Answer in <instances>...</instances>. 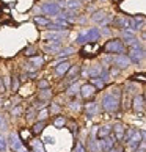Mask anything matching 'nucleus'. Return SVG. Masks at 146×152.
<instances>
[{
  "label": "nucleus",
  "instance_id": "obj_23",
  "mask_svg": "<svg viewBox=\"0 0 146 152\" xmlns=\"http://www.w3.org/2000/svg\"><path fill=\"white\" fill-rule=\"evenodd\" d=\"M66 124H68V121H66V118H65V116H61V115H57V116H55L54 126L57 127V129H63V127H66Z\"/></svg>",
  "mask_w": 146,
  "mask_h": 152
},
{
  "label": "nucleus",
  "instance_id": "obj_30",
  "mask_svg": "<svg viewBox=\"0 0 146 152\" xmlns=\"http://www.w3.org/2000/svg\"><path fill=\"white\" fill-rule=\"evenodd\" d=\"M135 130H137V129H127L126 127V130H124V135H123V143H126V141H129V140H131V137H132V135L134 133H135Z\"/></svg>",
  "mask_w": 146,
  "mask_h": 152
},
{
  "label": "nucleus",
  "instance_id": "obj_7",
  "mask_svg": "<svg viewBox=\"0 0 146 152\" xmlns=\"http://www.w3.org/2000/svg\"><path fill=\"white\" fill-rule=\"evenodd\" d=\"M132 110L135 111V113L138 115H143L145 113V96L143 94H137L135 97H134L132 100Z\"/></svg>",
  "mask_w": 146,
  "mask_h": 152
},
{
  "label": "nucleus",
  "instance_id": "obj_40",
  "mask_svg": "<svg viewBox=\"0 0 146 152\" xmlns=\"http://www.w3.org/2000/svg\"><path fill=\"white\" fill-rule=\"evenodd\" d=\"M76 152H87V151H85V146L82 144V141H79V143H77V146H76Z\"/></svg>",
  "mask_w": 146,
  "mask_h": 152
},
{
  "label": "nucleus",
  "instance_id": "obj_42",
  "mask_svg": "<svg viewBox=\"0 0 146 152\" xmlns=\"http://www.w3.org/2000/svg\"><path fill=\"white\" fill-rule=\"evenodd\" d=\"M5 91H7V88H5V83H3V78L0 77V94H3Z\"/></svg>",
  "mask_w": 146,
  "mask_h": 152
},
{
  "label": "nucleus",
  "instance_id": "obj_15",
  "mask_svg": "<svg viewBox=\"0 0 146 152\" xmlns=\"http://www.w3.org/2000/svg\"><path fill=\"white\" fill-rule=\"evenodd\" d=\"M115 25L116 27H121L123 30L132 27V18H126V16H121V18L115 19Z\"/></svg>",
  "mask_w": 146,
  "mask_h": 152
},
{
  "label": "nucleus",
  "instance_id": "obj_20",
  "mask_svg": "<svg viewBox=\"0 0 146 152\" xmlns=\"http://www.w3.org/2000/svg\"><path fill=\"white\" fill-rule=\"evenodd\" d=\"M46 126H47V121H35V124H33V127H32V132L35 135H38L46 129Z\"/></svg>",
  "mask_w": 146,
  "mask_h": 152
},
{
  "label": "nucleus",
  "instance_id": "obj_14",
  "mask_svg": "<svg viewBox=\"0 0 146 152\" xmlns=\"http://www.w3.org/2000/svg\"><path fill=\"white\" fill-rule=\"evenodd\" d=\"M29 64L32 67H35V69H41L43 64H44V58L41 55H33V57H29Z\"/></svg>",
  "mask_w": 146,
  "mask_h": 152
},
{
  "label": "nucleus",
  "instance_id": "obj_27",
  "mask_svg": "<svg viewBox=\"0 0 146 152\" xmlns=\"http://www.w3.org/2000/svg\"><path fill=\"white\" fill-rule=\"evenodd\" d=\"M105 11H96V13L93 14V20L94 22H101L102 25H105Z\"/></svg>",
  "mask_w": 146,
  "mask_h": 152
},
{
  "label": "nucleus",
  "instance_id": "obj_16",
  "mask_svg": "<svg viewBox=\"0 0 146 152\" xmlns=\"http://www.w3.org/2000/svg\"><path fill=\"white\" fill-rule=\"evenodd\" d=\"M110 133H112V124H104V126L98 127V130H96L98 140H99V138H105V137H109Z\"/></svg>",
  "mask_w": 146,
  "mask_h": 152
},
{
  "label": "nucleus",
  "instance_id": "obj_41",
  "mask_svg": "<svg viewBox=\"0 0 146 152\" xmlns=\"http://www.w3.org/2000/svg\"><path fill=\"white\" fill-rule=\"evenodd\" d=\"M7 129V121H5V118L0 115V130H5Z\"/></svg>",
  "mask_w": 146,
  "mask_h": 152
},
{
  "label": "nucleus",
  "instance_id": "obj_2",
  "mask_svg": "<svg viewBox=\"0 0 146 152\" xmlns=\"http://www.w3.org/2000/svg\"><path fill=\"white\" fill-rule=\"evenodd\" d=\"M104 52L109 55H116V53H126L124 42L121 39H110V41L104 46Z\"/></svg>",
  "mask_w": 146,
  "mask_h": 152
},
{
  "label": "nucleus",
  "instance_id": "obj_26",
  "mask_svg": "<svg viewBox=\"0 0 146 152\" xmlns=\"http://www.w3.org/2000/svg\"><path fill=\"white\" fill-rule=\"evenodd\" d=\"M33 22H35L36 25H39V27H47L50 24V19L44 18V16H36V18L33 19Z\"/></svg>",
  "mask_w": 146,
  "mask_h": 152
},
{
  "label": "nucleus",
  "instance_id": "obj_9",
  "mask_svg": "<svg viewBox=\"0 0 146 152\" xmlns=\"http://www.w3.org/2000/svg\"><path fill=\"white\" fill-rule=\"evenodd\" d=\"M124 130H126V126L123 122H115L112 124V133L116 141H123V135H124Z\"/></svg>",
  "mask_w": 146,
  "mask_h": 152
},
{
  "label": "nucleus",
  "instance_id": "obj_43",
  "mask_svg": "<svg viewBox=\"0 0 146 152\" xmlns=\"http://www.w3.org/2000/svg\"><path fill=\"white\" fill-rule=\"evenodd\" d=\"M132 80H134V82H138V80H140L142 83H145V77H143V74H142V77H132Z\"/></svg>",
  "mask_w": 146,
  "mask_h": 152
},
{
  "label": "nucleus",
  "instance_id": "obj_1",
  "mask_svg": "<svg viewBox=\"0 0 146 152\" xmlns=\"http://www.w3.org/2000/svg\"><path fill=\"white\" fill-rule=\"evenodd\" d=\"M120 104H121V89L115 88L112 93L104 94L102 100H101V108L109 115H115L120 110Z\"/></svg>",
  "mask_w": 146,
  "mask_h": 152
},
{
  "label": "nucleus",
  "instance_id": "obj_36",
  "mask_svg": "<svg viewBox=\"0 0 146 152\" xmlns=\"http://www.w3.org/2000/svg\"><path fill=\"white\" fill-rule=\"evenodd\" d=\"M8 148V141H7V138L3 137V135H0V152H5Z\"/></svg>",
  "mask_w": 146,
  "mask_h": 152
},
{
  "label": "nucleus",
  "instance_id": "obj_6",
  "mask_svg": "<svg viewBox=\"0 0 146 152\" xmlns=\"http://www.w3.org/2000/svg\"><path fill=\"white\" fill-rule=\"evenodd\" d=\"M129 58L131 63H140L145 58V49L143 47H129Z\"/></svg>",
  "mask_w": 146,
  "mask_h": 152
},
{
  "label": "nucleus",
  "instance_id": "obj_34",
  "mask_svg": "<svg viewBox=\"0 0 146 152\" xmlns=\"http://www.w3.org/2000/svg\"><path fill=\"white\" fill-rule=\"evenodd\" d=\"M69 107H71V110H76V111H80L83 105L80 104V100H71V102H69Z\"/></svg>",
  "mask_w": 146,
  "mask_h": 152
},
{
  "label": "nucleus",
  "instance_id": "obj_24",
  "mask_svg": "<svg viewBox=\"0 0 146 152\" xmlns=\"http://www.w3.org/2000/svg\"><path fill=\"white\" fill-rule=\"evenodd\" d=\"M60 46H61V41L60 42H50L49 46L44 47V52H47V53H58Z\"/></svg>",
  "mask_w": 146,
  "mask_h": 152
},
{
  "label": "nucleus",
  "instance_id": "obj_21",
  "mask_svg": "<svg viewBox=\"0 0 146 152\" xmlns=\"http://www.w3.org/2000/svg\"><path fill=\"white\" fill-rule=\"evenodd\" d=\"M90 83H91L96 89H104L105 88V82L101 77H90Z\"/></svg>",
  "mask_w": 146,
  "mask_h": 152
},
{
  "label": "nucleus",
  "instance_id": "obj_44",
  "mask_svg": "<svg viewBox=\"0 0 146 152\" xmlns=\"http://www.w3.org/2000/svg\"><path fill=\"white\" fill-rule=\"evenodd\" d=\"M21 80H22V82H27V80H29V77H27V74H22V75H21Z\"/></svg>",
  "mask_w": 146,
  "mask_h": 152
},
{
  "label": "nucleus",
  "instance_id": "obj_38",
  "mask_svg": "<svg viewBox=\"0 0 146 152\" xmlns=\"http://www.w3.org/2000/svg\"><path fill=\"white\" fill-rule=\"evenodd\" d=\"M46 88H50L49 80H39L38 82V89H46Z\"/></svg>",
  "mask_w": 146,
  "mask_h": 152
},
{
  "label": "nucleus",
  "instance_id": "obj_17",
  "mask_svg": "<svg viewBox=\"0 0 146 152\" xmlns=\"http://www.w3.org/2000/svg\"><path fill=\"white\" fill-rule=\"evenodd\" d=\"M79 89H80V85H79L77 80H76V82L69 83V88L66 89V94H68L69 97H76V96H79Z\"/></svg>",
  "mask_w": 146,
  "mask_h": 152
},
{
  "label": "nucleus",
  "instance_id": "obj_22",
  "mask_svg": "<svg viewBox=\"0 0 146 152\" xmlns=\"http://www.w3.org/2000/svg\"><path fill=\"white\" fill-rule=\"evenodd\" d=\"M32 151L33 152H46V151H44V143L41 141V140L35 138L32 141Z\"/></svg>",
  "mask_w": 146,
  "mask_h": 152
},
{
  "label": "nucleus",
  "instance_id": "obj_13",
  "mask_svg": "<svg viewBox=\"0 0 146 152\" xmlns=\"http://www.w3.org/2000/svg\"><path fill=\"white\" fill-rule=\"evenodd\" d=\"M96 50H99V46H96V44H93V42L83 44L82 55L83 57H94V55H96Z\"/></svg>",
  "mask_w": 146,
  "mask_h": 152
},
{
  "label": "nucleus",
  "instance_id": "obj_39",
  "mask_svg": "<svg viewBox=\"0 0 146 152\" xmlns=\"http://www.w3.org/2000/svg\"><path fill=\"white\" fill-rule=\"evenodd\" d=\"M24 53L27 55V57H33V55H36L38 52H36V49H35V47H29V49H27Z\"/></svg>",
  "mask_w": 146,
  "mask_h": 152
},
{
  "label": "nucleus",
  "instance_id": "obj_10",
  "mask_svg": "<svg viewBox=\"0 0 146 152\" xmlns=\"http://www.w3.org/2000/svg\"><path fill=\"white\" fill-rule=\"evenodd\" d=\"M79 94H80L83 99H90L96 94V88H94L91 83H85V85H82L80 89H79Z\"/></svg>",
  "mask_w": 146,
  "mask_h": 152
},
{
  "label": "nucleus",
  "instance_id": "obj_37",
  "mask_svg": "<svg viewBox=\"0 0 146 152\" xmlns=\"http://www.w3.org/2000/svg\"><path fill=\"white\" fill-rule=\"evenodd\" d=\"M30 137H32V133H30L29 130H21V132H19V138H21V140H25V141H29Z\"/></svg>",
  "mask_w": 146,
  "mask_h": 152
},
{
  "label": "nucleus",
  "instance_id": "obj_3",
  "mask_svg": "<svg viewBox=\"0 0 146 152\" xmlns=\"http://www.w3.org/2000/svg\"><path fill=\"white\" fill-rule=\"evenodd\" d=\"M112 64H115L118 69H126L132 63L126 53H116V55H112Z\"/></svg>",
  "mask_w": 146,
  "mask_h": 152
},
{
  "label": "nucleus",
  "instance_id": "obj_4",
  "mask_svg": "<svg viewBox=\"0 0 146 152\" xmlns=\"http://www.w3.org/2000/svg\"><path fill=\"white\" fill-rule=\"evenodd\" d=\"M8 143H10V148L13 149V152H29L25 146L22 144L21 138H19V135H18V133H14V132H11Z\"/></svg>",
  "mask_w": 146,
  "mask_h": 152
},
{
  "label": "nucleus",
  "instance_id": "obj_28",
  "mask_svg": "<svg viewBox=\"0 0 146 152\" xmlns=\"http://www.w3.org/2000/svg\"><path fill=\"white\" fill-rule=\"evenodd\" d=\"M65 7L69 8V10H79L82 7V3H80V0H66Z\"/></svg>",
  "mask_w": 146,
  "mask_h": 152
},
{
  "label": "nucleus",
  "instance_id": "obj_5",
  "mask_svg": "<svg viewBox=\"0 0 146 152\" xmlns=\"http://www.w3.org/2000/svg\"><path fill=\"white\" fill-rule=\"evenodd\" d=\"M82 108L85 110L87 118H93V116H96V115L101 113V104L96 102V100H90V102H87Z\"/></svg>",
  "mask_w": 146,
  "mask_h": 152
},
{
  "label": "nucleus",
  "instance_id": "obj_32",
  "mask_svg": "<svg viewBox=\"0 0 146 152\" xmlns=\"http://www.w3.org/2000/svg\"><path fill=\"white\" fill-rule=\"evenodd\" d=\"M60 104H57V102H52L50 104V107H49V113H52V115H58L60 113Z\"/></svg>",
  "mask_w": 146,
  "mask_h": 152
},
{
  "label": "nucleus",
  "instance_id": "obj_11",
  "mask_svg": "<svg viewBox=\"0 0 146 152\" xmlns=\"http://www.w3.org/2000/svg\"><path fill=\"white\" fill-rule=\"evenodd\" d=\"M71 67V61L69 60H63L55 66V75L57 77H65V74L68 72V69Z\"/></svg>",
  "mask_w": 146,
  "mask_h": 152
},
{
  "label": "nucleus",
  "instance_id": "obj_35",
  "mask_svg": "<svg viewBox=\"0 0 146 152\" xmlns=\"http://www.w3.org/2000/svg\"><path fill=\"white\" fill-rule=\"evenodd\" d=\"M22 111H24V107H22V105H16V107L11 108V115H13V116H21Z\"/></svg>",
  "mask_w": 146,
  "mask_h": 152
},
{
  "label": "nucleus",
  "instance_id": "obj_29",
  "mask_svg": "<svg viewBox=\"0 0 146 152\" xmlns=\"http://www.w3.org/2000/svg\"><path fill=\"white\" fill-rule=\"evenodd\" d=\"M76 50H74V47H66V49H63V52H58L57 53V57L58 58H68L69 55H72Z\"/></svg>",
  "mask_w": 146,
  "mask_h": 152
},
{
  "label": "nucleus",
  "instance_id": "obj_19",
  "mask_svg": "<svg viewBox=\"0 0 146 152\" xmlns=\"http://www.w3.org/2000/svg\"><path fill=\"white\" fill-rule=\"evenodd\" d=\"M50 97H52V89L50 88H46V89H39L38 93V99L39 100H44V102H49Z\"/></svg>",
  "mask_w": 146,
  "mask_h": 152
},
{
  "label": "nucleus",
  "instance_id": "obj_25",
  "mask_svg": "<svg viewBox=\"0 0 146 152\" xmlns=\"http://www.w3.org/2000/svg\"><path fill=\"white\" fill-rule=\"evenodd\" d=\"M49 115H50L49 113V108H47V107H44V108L36 111V121H46Z\"/></svg>",
  "mask_w": 146,
  "mask_h": 152
},
{
  "label": "nucleus",
  "instance_id": "obj_31",
  "mask_svg": "<svg viewBox=\"0 0 146 152\" xmlns=\"http://www.w3.org/2000/svg\"><path fill=\"white\" fill-rule=\"evenodd\" d=\"M19 78H18V75H13V78H11V83H10V88L13 89V91H18L19 89Z\"/></svg>",
  "mask_w": 146,
  "mask_h": 152
},
{
  "label": "nucleus",
  "instance_id": "obj_33",
  "mask_svg": "<svg viewBox=\"0 0 146 152\" xmlns=\"http://www.w3.org/2000/svg\"><path fill=\"white\" fill-rule=\"evenodd\" d=\"M36 118V110L33 108V107H30L29 110H27V115H25V119L27 121H33Z\"/></svg>",
  "mask_w": 146,
  "mask_h": 152
},
{
  "label": "nucleus",
  "instance_id": "obj_12",
  "mask_svg": "<svg viewBox=\"0 0 146 152\" xmlns=\"http://www.w3.org/2000/svg\"><path fill=\"white\" fill-rule=\"evenodd\" d=\"M66 33H63V31H49V33H46L44 35V41L46 42H60L61 41V36H65Z\"/></svg>",
  "mask_w": 146,
  "mask_h": 152
},
{
  "label": "nucleus",
  "instance_id": "obj_18",
  "mask_svg": "<svg viewBox=\"0 0 146 152\" xmlns=\"http://www.w3.org/2000/svg\"><path fill=\"white\" fill-rule=\"evenodd\" d=\"M102 69H104V66L102 64H94V66H91V67H88V77H99L101 75V72H102Z\"/></svg>",
  "mask_w": 146,
  "mask_h": 152
},
{
  "label": "nucleus",
  "instance_id": "obj_8",
  "mask_svg": "<svg viewBox=\"0 0 146 152\" xmlns=\"http://www.w3.org/2000/svg\"><path fill=\"white\" fill-rule=\"evenodd\" d=\"M41 11L44 14H50V16H57L60 13V5L55 2H47L41 7Z\"/></svg>",
  "mask_w": 146,
  "mask_h": 152
}]
</instances>
